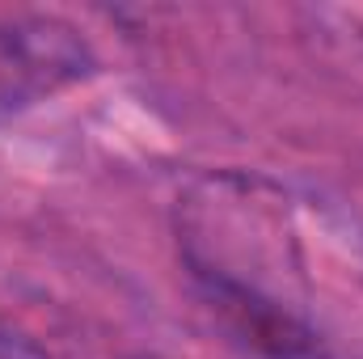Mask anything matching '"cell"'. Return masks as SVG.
Returning <instances> with one entry per match:
<instances>
[{
	"mask_svg": "<svg viewBox=\"0 0 363 359\" xmlns=\"http://www.w3.org/2000/svg\"><path fill=\"white\" fill-rule=\"evenodd\" d=\"M93 72V51L60 17H0V118Z\"/></svg>",
	"mask_w": 363,
	"mask_h": 359,
	"instance_id": "obj_1",
	"label": "cell"
}]
</instances>
